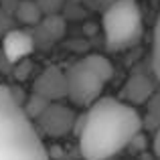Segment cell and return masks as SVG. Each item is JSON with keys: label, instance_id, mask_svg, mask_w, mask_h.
I'll list each match as a JSON object with an SVG mask.
<instances>
[{"label": "cell", "instance_id": "cell-1", "mask_svg": "<svg viewBox=\"0 0 160 160\" xmlns=\"http://www.w3.org/2000/svg\"><path fill=\"white\" fill-rule=\"evenodd\" d=\"M144 128L138 108L124 99L99 98L77 124L79 152L85 160H109Z\"/></svg>", "mask_w": 160, "mask_h": 160}, {"label": "cell", "instance_id": "cell-2", "mask_svg": "<svg viewBox=\"0 0 160 160\" xmlns=\"http://www.w3.org/2000/svg\"><path fill=\"white\" fill-rule=\"evenodd\" d=\"M0 160H51L35 120L0 83Z\"/></svg>", "mask_w": 160, "mask_h": 160}, {"label": "cell", "instance_id": "cell-3", "mask_svg": "<svg viewBox=\"0 0 160 160\" xmlns=\"http://www.w3.org/2000/svg\"><path fill=\"white\" fill-rule=\"evenodd\" d=\"M67 73V99L79 108H89L99 99L103 87L113 77V67L108 57L91 53L71 63Z\"/></svg>", "mask_w": 160, "mask_h": 160}, {"label": "cell", "instance_id": "cell-4", "mask_svg": "<svg viewBox=\"0 0 160 160\" xmlns=\"http://www.w3.org/2000/svg\"><path fill=\"white\" fill-rule=\"evenodd\" d=\"M144 22L136 0H113L103 12L106 45L112 51H122L142 39Z\"/></svg>", "mask_w": 160, "mask_h": 160}, {"label": "cell", "instance_id": "cell-5", "mask_svg": "<svg viewBox=\"0 0 160 160\" xmlns=\"http://www.w3.org/2000/svg\"><path fill=\"white\" fill-rule=\"evenodd\" d=\"M39 132L47 134L51 138H61L69 134L73 128H77V116H75L73 108L65 106L61 102H53L51 106L41 113V118L35 122Z\"/></svg>", "mask_w": 160, "mask_h": 160}, {"label": "cell", "instance_id": "cell-6", "mask_svg": "<svg viewBox=\"0 0 160 160\" xmlns=\"http://www.w3.org/2000/svg\"><path fill=\"white\" fill-rule=\"evenodd\" d=\"M32 93L49 99L51 103L67 99V73L57 65L43 69L32 83Z\"/></svg>", "mask_w": 160, "mask_h": 160}, {"label": "cell", "instance_id": "cell-7", "mask_svg": "<svg viewBox=\"0 0 160 160\" xmlns=\"http://www.w3.org/2000/svg\"><path fill=\"white\" fill-rule=\"evenodd\" d=\"M35 49V37L24 28H12L2 37V53L10 63H20Z\"/></svg>", "mask_w": 160, "mask_h": 160}, {"label": "cell", "instance_id": "cell-8", "mask_svg": "<svg viewBox=\"0 0 160 160\" xmlns=\"http://www.w3.org/2000/svg\"><path fill=\"white\" fill-rule=\"evenodd\" d=\"M154 93H156V89H154V83L150 81L146 75H142V73L132 75V77L126 81L124 91H122V95H124V102H128L130 106H134V108L146 106V102H148V99L152 98Z\"/></svg>", "mask_w": 160, "mask_h": 160}, {"label": "cell", "instance_id": "cell-9", "mask_svg": "<svg viewBox=\"0 0 160 160\" xmlns=\"http://www.w3.org/2000/svg\"><path fill=\"white\" fill-rule=\"evenodd\" d=\"M14 16L16 20L24 24H39L43 18V10H41L37 0H20L18 6L14 8Z\"/></svg>", "mask_w": 160, "mask_h": 160}, {"label": "cell", "instance_id": "cell-10", "mask_svg": "<svg viewBox=\"0 0 160 160\" xmlns=\"http://www.w3.org/2000/svg\"><path fill=\"white\" fill-rule=\"evenodd\" d=\"M142 122H144V128L152 130V132L160 130V91H156L146 102L144 113H142Z\"/></svg>", "mask_w": 160, "mask_h": 160}, {"label": "cell", "instance_id": "cell-11", "mask_svg": "<svg viewBox=\"0 0 160 160\" xmlns=\"http://www.w3.org/2000/svg\"><path fill=\"white\" fill-rule=\"evenodd\" d=\"M152 69L160 81V16L154 24V39H152Z\"/></svg>", "mask_w": 160, "mask_h": 160}, {"label": "cell", "instance_id": "cell-12", "mask_svg": "<svg viewBox=\"0 0 160 160\" xmlns=\"http://www.w3.org/2000/svg\"><path fill=\"white\" fill-rule=\"evenodd\" d=\"M43 12H55L59 6H61V0H37Z\"/></svg>", "mask_w": 160, "mask_h": 160}, {"label": "cell", "instance_id": "cell-13", "mask_svg": "<svg viewBox=\"0 0 160 160\" xmlns=\"http://www.w3.org/2000/svg\"><path fill=\"white\" fill-rule=\"evenodd\" d=\"M6 12H2V10H0V32H2V37L4 35H6V32H10L12 31V28L10 27H8V22H10V18H6Z\"/></svg>", "mask_w": 160, "mask_h": 160}, {"label": "cell", "instance_id": "cell-14", "mask_svg": "<svg viewBox=\"0 0 160 160\" xmlns=\"http://www.w3.org/2000/svg\"><path fill=\"white\" fill-rule=\"evenodd\" d=\"M152 150H154L156 156H160V130H156L154 136H152Z\"/></svg>", "mask_w": 160, "mask_h": 160}]
</instances>
